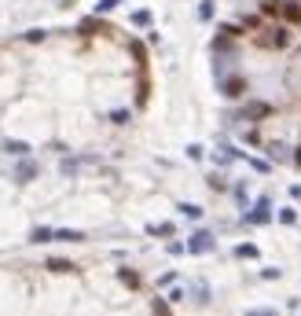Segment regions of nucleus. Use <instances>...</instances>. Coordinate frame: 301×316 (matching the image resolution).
Returning <instances> with one entry per match:
<instances>
[{
	"instance_id": "obj_1",
	"label": "nucleus",
	"mask_w": 301,
	"mask_h": 316,
	"mask_svg": "<svg viewBox=\"0 0 301 316\" xmlns=\"http://www.w3.org/2000/svg\"><path fill=\"white\" fill-rule=\"evenodd\" d=\"M213 246H217V239H213V232H195V236L187 239V254H210Z\"/></svg>"
},
{
	"instance_id": "obj_2",
	"label": "nucleus",
	"mask_w": 301,
	"mask_h": 316,
	"mask_svg": "<svg viewBox=\"0 0 301 316\" xmlns=\"http://www.w3.org/2000/svg\"><path fill=\"white\" fill-rule=\"evenodd\" d=\"M246 221H250V225H268V221H272V210H268V199H257V206H253V210L246 213Z\"/></svg>"
},
{
	"instance_id": "obj_3",
	"label": "nucleus",
	"mask_w": 301,
	"mask_h": 316,
	"mask_svg": "<svg viewBox=\"0 0 301 316\" xmlns=\"http://www.w3.org/2000/svg\"><path fill=\"white\" fill-rule=\"evenodd\" d=\"M261 44H265V48H287V44H290V33L279 26V30H272V37H261Z\"/></svg>"
},
{
	"instance_id": "obj_4",
	"label": "nucleus",
	"mask_w": 301,
	"mask_h": 316,
	"mask_svg": "<svg viewBox=\"0 0 301 316\" xmlns=\"http://www.w3.org/2000/svg\"><path fill=\"white\" fill-rule=\"evenodd\" d=\"M84 232H74V228H55V243H81Z\"/></svg>"
},
{
	"instance_id": "obj_5",
	"label": "nucleus",
	"mask_w": 301,
	"mask_h": 316,
	"mask_svg": "<svg viewBox=\"0 0 301 316\" xmlns=\"http://www.w3.org/2000/svg\"><path fill=\"white\" fill-rule=\"evenodd\" d=\"M242 92H246V81H242V78H228V81H224V96H242Z\"/></svg>"
},
{
	"instance_id": "obj_6",
	"label": "nucleus",
	"mask_w": 301,
	"mask_h": 316,
	"mask_svg": "<svg viewBox=\"0 0 301 316\" xmlns=\"http://www.w3.org/2000/svg\"><path fill=\"white\" fill-rule=\"evenodd\" d=\"M4 151H7V155H15V158H26V155H30V144H22V140H7V144H4Z\"/></svg>"
},
{
	"instance_id": "obj_7",
	"label": "nucleus",
	"mask_w": 301,
	"mask_h": 316,
	"mask_svg": "<svg viewBox=\"0 0 301 316\" xmlns=\"http://www.w3.org/2000/svg\"><path fill=\"white\" fill-rule=\"evenodd\" d=\"M30 243H55V228H33Z\"/></svg>"
},
{
	"instance_id": "obj_8",
	"label": "nucleus",
	"mask_w": 301,
	"mask_h": 316,
	"mask_svg": "<svg viewBox=\"0 0 301 316\" xmlns=\"http://www.w3.org/2000/svg\"><path fill=\"white\" fill-rule=\"evenodd\" d=\"M15 176H18V180H33V176H37V165H33V162H22V165L15 169Z\"/></svg>"
},
{
	"instance_id": "obj_9",
	"label": "nucleus",
	"mask_w": 301,
	"mask_h": 316,
	"mask_svg": "<svg viewBox=\"0 0 301 316\" xmlns=\"http://www.w3.org/2000/svg\"><path fill=\"white\" fill-rule=\"evenodd\" d=\"M235 257H242V261H246V257H257V246L253 243H239L235 246Z\"/></svg>"
},
{
	"instance_id": "obj_10",
	"label": "nucleus",
	"mask_w": 301,
	"mask_h": 316,
	"mask_svg": "<svg viewBox=\"0 0 301 316\" xmlns=\"http://www.w3.org/2000/svg\"><path fill=\"white\" fill-rule=\"evenodd\" d=\"M180 213H184V217H191V221H199L202 217V206H195V202H180Z\"/></svg>"
},
{
	"instance_id": "obj_11",
	"label": "nucleus",
	"mask_w": 301,
	"mask_h": 316,
	"mask_svg": "<svg viewBox=\"0 0 301 316\" xmlns=\"http://www.w3.org/2000/svg\"><path fill=\"white\" fill-rule=\"evenodd\" d=\"M48 268H52V272H70V261H63V257H52V261H48Z\"/></svg>"
},
{
	"instance_id": "obj_12",
	"label": "nucleus",
	"mask_w": 301,
	"mask_h": 316,
	"mask_svg": "<svg viewBox=\"0 0 301 316\" xmlns=\"http://www.w3.org/2000/svg\"><path fill=\"white\" fill-rule=\"evenodd\" d=\"M199 18H202V22H210V18H213V0H202V4H199Z\"/></svg>"
},
{
	"instance_id": "obj_13",
	"label": "nucleus",
	"mask_w": 301,
	"mask_h": 316,
	"mask_svg": "<svg viewBox=\"0 0 301 316\" xmlns=\"http://www.w3.org/2000/svg\"><path fill=\"white\" fill-rule=\"evenodd\" d=\"M279 225H298V213L290 210V206H287V210H279Z\"/></svg>"
},
{
	"instance_id": "obj_14",
	"label": "nucleus",
	"mask_w": 301,
	"mask_h": 316,
	"mask_svg": "<svg viewBox=\"0 0 301 316\" xmlns=\"http://www.w3.org/2000/svg\"><path fill=\"white\" fill-rule=\"evenodd\" d=\"M206 151H202V147L199 144H191V147H187V158H191V162H199V158H202Z\"/></svg>"
},
{
	"instance_id": "obj_15",
	"label": "nucleus",
	"mask_w": 301,
	"mask_h": 316,
	"mask_svg": "<svg viewBox=\"0 0 301 316\" xmlns=\"http://www.w3.org/2000/svg\"><path fill=\"white\" fill-rule=\"evenodd\" d=\"M114 7H118V0H99L96 11H114Z\"/></svg>"
},
{
	"instance_id": "obj_16",
	"label": "nucleus",
	"mask_w": 301,
	"mask_h": 316,
	"mask_svg": "<svg viewBox=\"0 0 301 316\" xmlns=\"http://www.w3.org/2000/svg\"><path fill=\"white\" fill-rule=\"evenodd\" d=\"M133 22H136V26H147V22H150V11H136Z\"/></svg>"
},
{
	"instance_id": "obj_17",
	"label": "nucleus",
	"mask_w": 301,
	"mask_h": 316,
	"mask_svg": "<svg viewBox=\"0 0 301 316\" xmlns=\"http://www.w3.org/2000/svg\"><path fill=\"white\" fill-rule=\"evenodd\" d=\"M110 122H118V125H125V122H129V110H114V114H110Z\"/></svg>"
},
{
	"instance_id": "obj_18",
	"label": "nucleus",
	"mask_w": 301,
	"mask_h": 316,
	"mask_svg": "<svg viewBox=\"0 0 301 316\" xmlns=\"http://www.w3.org/2000/svg\"><path fill=\"white\" fill-rule=\"evenodd\" d=\"M246 316H279L276 309H246Z\"/></svg>"
},
{
	"instance_id": "obj_19",
	"label": "nucleus",
	"mask_w": 301,
	"mask_h": 316,
	"mask_svg": "<svg viewBox=\"0 0 301 316\" xmlns=\"http://www.w3.org/2000/svg\"><path fill=\"white\" fill-rule=\"evenodd\" d=\"M290 195H294V199L301 202V184H294V188H290Z\"/></svg>"
}]
</instances>
